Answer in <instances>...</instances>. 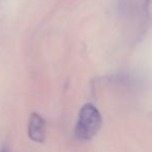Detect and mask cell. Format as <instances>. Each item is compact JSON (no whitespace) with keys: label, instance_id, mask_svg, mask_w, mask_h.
I'll use <instances>...</instances> for the list:
<instances>
[{"label":"cell","instance_id":"3957f363","mask_svg":"<svg viewBox=\"0 0 152 152\" xmlns=\"http://www.w3.org/2000/svg\"><path fill=\"white\" fill-rule=\"evenodd\" d=\"M1 152H7V150H5V149H3V150H1Z\"/></svg>","mask_w":152,"mask_h":152},{"label":"cell","instance_id":"6da1fadb","mask_svg":"<svg viewBox=\"0 0 152 152\" xmlns=\"http://www.w3.org/2000/svg\"><path fill=\"white\" fill-rule=\"evenodd\" d=\"M101 124L102 118L99 110L93 104H85L79 112L75 126V135L81 141H89L97 134Z\"/></svg>","mask_w":152,"mask_h":152},{"label":"cell","instance_id":"7a4b0ae2","mask_svg":"<svg viewBox=\"0 0 152 152\" xmlns=\"http://www.w3.org/2000/svg\"><path fill=\"white\" fill-rule=\"evenodd\" d=\"M28 135L32 141L37 143H43L45 140V120L37 113L30 116L28 124Z\"/></svg>","mask_w":152,"mask_h":152}]
</instances>
